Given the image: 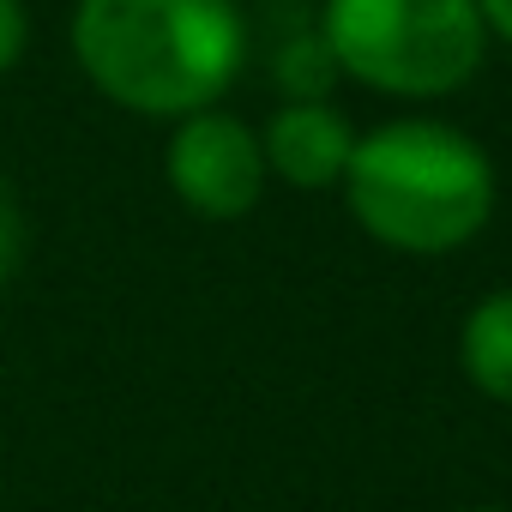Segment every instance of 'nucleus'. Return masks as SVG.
<instances>
[{
	"mask_svg": "<svg viewBox=\"0 0 512 512\" xmlns=\"http://www.w3.org/2000/svg\"><path fill=\"white\" fill-rule=\"evenodd\" d=\"M482 512H500V506H482Z\"/></svg>",
	"mask_w": 512,
	"mask_h": 512,
	"instance_id": "11",
	"label": "nucleus"
},
{
	"mask_svg": "<svg viewBox=\"0 0 512 512\" xmlns=\"http://www.w3.org/2000/svg\"><path fill=\"white\" fill-rule=\"evenodd\" d=\"M73 55L109 103L193 115L229 91L247 25L235 0H79Z\"/></svg>",
	"mask_w": 512,
	"mask_h": 512,
	"instance_id": "1",
	"label": "nucleus"
},
{
	"mask_svg": "<svg viewBox=\"0 0 512 512\" xmlns=\"http://www.w3.org/2000/svg\"><path fill=\"white\" fill-rule=\"evenodd\" d=\"M272 73H278V85L290 91V103H326V91H332V79H338V55H332V43H326L320 25H296V31L278 43Z\"/></svg>",
	"mask_w": 512,
	"mask_h": 512,
	"instance_id": "7",
	"label": "nucleus"
},
{
	"mask_svg": "<svg viewBox=\"0 0 512 512\" xmlns=\"http://www.w3.org/2000/svg\"><path fill=\"white\" fill-rule=\"evenodd\" d=\"M25 241H31V229H25V211H19V199H13V187H7V175H0V284H7V278L19 272V260H25Z\"/></svg>",
	"mask_w": 512,
	"mask_h": 512,
	"instance_id": "8",
	"label": "nucleus"
},
{
	"mask_svg": "<svg viewBox=\"0 0 512 512\" xmlns=\"http://www.w3.org/2000/svg\"><path fill=\"white\" fill-rule=\"evenodd\" d=\"M320 31L344 73L404 97L452 91L482 61L476 0H326Z\"/></svg>",
	"mask_w": 512,
	"mask_h": 512,
	"instance_id": "3",
	"label": "nucleus"
},
{
	"mask_svg": "<svg viewBox=\"0 0 512 512\" xmlns=\"http://www.w3.org/2000/svg\"><path fill=\"white\" fill-rule=\"evenodd\" d=\"M458 362H464V380L482 398L512 404V290H494L464 314Z\"/></svg>",
	"mask_w": 512,
	"mask_h": 512,
	"instance_id": "6",
	"label": "nucleus"
},
{
	"mask_svg": "<svg viewBox=\"0 0 512 512\" xmlns=\"http://www.w3.org/2000/svg\"><path fill=\"white\" fill-rule=\"evenodd\" d=\"M25 49H31V13H25V0H0V73H13Z\"/></svg>",
	"mask_w": 512,
	"mask_h": 512,
	"instance_id": "9",
	"label": "nucleus"
},
{
	"mask_svg": "<svg viewBox=\"0 0 512 512\" xmlns=\"http://www.w3.org/2000/svg\"><path fill=\"white\" fill-rule=\"evenodd\" d=\"M163 175L175 187V199L199 217H247L266 193V151L241 115L229 109H193L181 115V127L169 133L163 151Z\"/></svg>",
	"mask_w": 512,
	"mask_h": 512,
	"instance_id": "4",
	"label": "nucleus"
},
{
	"mask_svg": "<svg viewBox=\"0 0 512 512\" xmlns=\"http://www.w3.org/2000/svg\"><path fill=\"white\" fill-rule=\"evenodd\" d=\"M482 7V25H494L500 37H512V0H476Z\"/></svg>",
	"mask_w": 512,
	"mask_h": 512,
	"instance_id": "10",
	"label": "nucleus"
},
{
	"mask_svg": "<svg viewBox=\"0 0 512 512\" xmlns=\"http://www.w3.org/2000/svg\"><path fill=\"white\" fill-rule=\"evenodd\" d=\"M356 223L404 253H446L494 211V163L452 121H386L356 139L344 163Z\"/></svg>",
	"mask_w": 512,
	"mask_h": 512,
	"instance_id": "2",
	"label": "nucleus"
},
{
	"mask_svg": "<svg viewBox=\"0 0 512 512\" xmlns=\"http://www.w3.org/2000/svg\"><path fill=\"white\" fill-rule=\"evenodd\" d=\"M260 151H266V169H278L290 187H332V181H344L356 127L332 103H284L266 121Z\"/></svg>",
	"mask_w": 512,
	"mask_h": 512,
	"instance_id": "5",
	"label": "nucleus"
}]
</instances>
